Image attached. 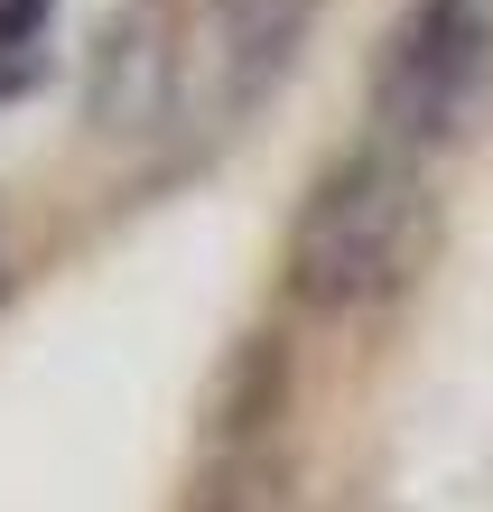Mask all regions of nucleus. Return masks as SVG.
I'll return each mask as SVG.
<instances>
[{
	"instance_id": "nucleus-1",
	"label": "nucleus",
	"mask_w": 493,
	"mask_h": 512,
	"mask_svg": "<svg viewBox=\"0 0 493 512\" xmlns=\"http://www.w3.org/2000/svg\"><path fill=\"white\" fill-rule=\"evenodd\" d=\"M410 243H419V168L400 140H363L345 159H326L317 187L298 196L280 243V289L307 317H354L410 280Z\"/></svg>"
},
{
	"instance_id": "nucleus-2",
	"label": "nucleus",
	"mask_w": 493,
	"mask_h": 512,
	"mask_svg": "<svg viewBox=\"0 0 493 512\" xmlns=\"http://www.w3.org/2000/svg\"><path fill=\"white\" fill-rule=\"evenodd\" d=\"M493 103V0H410L373 66V131L400 149H456Z\"/></svg>"
},
{
	"instance_id": "nucleus-3",
	"label": "nucleus",
	"mask_w": 493,
	"mask_h": 512,
	"mask_svg": "<svg viewBox=\"0 0 493 512\" xmlns=\"http://www.w3.org/2000/svg\"><path fill=\"white\" fill-rule=\"evenodd\" d=\"M187 56H196L187 0H121V10H103L94 47H84V84H75L84 131L94 140L159 131L168 103H177V84H187Z\"/></svg>"
},
{
	"instance_id": "nucleus-4",
	"label": "nucleus",
	"mask_w": 493,
	"mask_h": 512,
	"mask_svg": "<svg viewBox=\"0 0 493 512\" xmlns=\"http://www.w3.org/2000/svg\"><path fill=\"white\" fill-rule=\"evenodd\" d=\"M317 10H326V0H214V10H205V38L187 56V75L205 66V94H214L224 122L261 112L298 75L307 38H317Z\"/></svg>"
},
{
	"instance_id": "nucleus-5",
	"label": "nucleus",
	"mask_w": 493,
	"mask_h": 512,
	"mask_svg": "<svg viewBox=\"0 0 493 512\" xmlns=\"http://www.w3.org/2000/svg\"><path fill=\"white\" fill-rule=\"evenodd\" d=\"M289 382H298V364H289V336L280 326H252L233 354H224V373H214V429H205V447L214 457H261L270 447V429L289 419Z\"/></svg>"
},
{
	"instance_id": "nucleus-6",
	"label": "nucleus",
	"mask_w": 493,
	"mask_h": 512,
	"mask_svg": "<svg viewBox=\"0 0 493 512\" xmlns=\"http://www.w3.org/2000/svg\"><path fill=\"white\" fill-rule=\"evenodd\" d=\"M38 84H47V38H10L0 28V103L38 94Z\"/></svg>"
},
{
	"instance_id": "nucleus-7",
	"label": "nucleus",
	"mask_w": 493,
	"mask_h": 512,
	"mask_svg": "<svg viewBox=\"0 0 493 512\" xmlns=\"http://www.w3.org/2000/svg\"><path fill=\"white\" fill-rule=\"evenodd\" d=\"M0 298H10V270H0Z\"/></svg>"
}]
</instances>
